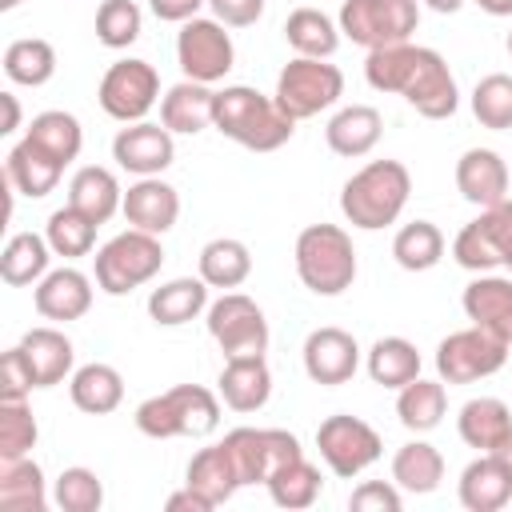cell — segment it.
I'll use <instances>...</instances> for the list:
<instances>
[{
	"label": "cell",
	"mask_w": 512,
	"mask_h": 512,
	"mask_svg": "<svg viewBox=\"0 0 512 512\" xmlns=\"http://www.w3.org/2000/svg\"><path fill=\"white\" fill-rule=\"evenodd\" d=\"M164 264V244L152 232L128 228L116 232L100 252H96V288L108 296H128L132 288L148 284Z\"/></svg>",
	"instance_id": "cell-5"
},
{
	"label": "cell",
	"mask_w": 512,
	"mask_h": 512,
	"mask_svg": "<svg viewBox=\"0 0 512 512\" xmlns=\"http://www.w3.org/2000/svg\"><path fill=\"white\" fill-rule=\"evenodd\" d=\"M96 228H100L96 220H88L84 212H76L72 204H64V208H56V212L48 216L44 236H48V244H52L56 256H64V260H80V256L92 252V244H96Z\"/></svg>",
	"instance_id": "cell-43"
},
{
	"label": "cell",
	"mask_w": 512,
	"mask_h": 512,
	"mask_svg": "<svg viewBox=\"0 0 512 512\" xmlns=\"http://www.w3.org/2000/svg\"><path fill=\"white\" fill-rule=\"evenodd\" d=\"M472 116L480 120V128H492V132L512 128V76L508 72H488L472 88Z\"/></svg>",
	"instance_id": "cell-44"
},
{
	"label": "cell",
	"mask_w": 512,
	"mask_h": 512,
	"mask_svg": "<svg viewBox=\"0 0 512 512\" xmlns=\"http://www.w3.org/2000/svg\"><path fill=\"white\" fill-rule=\"evenodd\" d=\"M164 508H168V512H212L216 504H212L208 496H200L196 488H188V484H184L180 492H172V496L164 500Z\"/></svg>",
	"instance_id": "cell-54"
},
{
	"label": "cell",
	"mask_w": 512,
	"mask_h": 512,
	"mask_svg": "<svg viewBox=\"0 0 512 512\" xmlns=\"http://www.w3.org/2000/svg\"><path fill=\"white\" fill-rule=\"evenodd\" d=\"M504 268H508V272H512V260H508V264H504Z\"/></svg>",
	"instance_id": "cell-61"
},
{
	"label": "cell",
	"mask_w": 512,
	"mask_h": 512,
	"mask_svg": "<svg viewBox=\"0 0 512 512\" xmlns=\"http://www.w3.org/2000/svg\"><path fill=\"white\" fill-rule=\"evenodd\" d=\"M456 188L476 208H492V204L508 200V164H504V156L492 152V148H468L456 160Z\"/></svg>",
	"instance_id": "cell-20"
},
{
	"label": "cell",
	"mask_w": 512,
	"mask_h": 512,
	"mask_svg": "<svg viewBox=\"0 0 512 512\" xmlns=\"http://www.w3.org/2000/svg\"><path fill=\"white\" fill-rule=\"evenodd\" d=\"M204 324H208V336L220 344L224 360L268 352V320L260 304L244 292H224L220 300H212L204 312Z\"/></svg>",
	"instance_id": "cell-10"
},
{
	"label": "cell",
	"mask_w": 512,
	"mask_h": 512,
	"mask_svg": "<svg viewBox=\"0 0 512 512\" xmlns=\"http://www.w3.org/2000/svg\"><path fill=\"white\" fill-rule=\"evenodd\" d=\"M412 196V176L400 160H368L360 172H352L340 188V212L352 228L376 232L400 220L404 204Z\"/></svg>",
	"instance_id": "cell-2"
},
{
	"label": "cell",
	"mask_w": 512,
	"mask_h": 512,
	"mask_svg": "<svg viewBox=\"0 0 512 512\" xmlns=\"http://www.w3.org/2000/svg\"><path fill=\"white\" fill-rule=\"evenodd\" d=\"M316 448H320V460L332 468V476L352 480V476H360L364 468H372L380 460L384 440H380V432L368 420L348 416V412H336V416L320 420Z\"/></svg>",
	"instance_id": "cell-9"
},
{
	"label": "cell",
	"mask_w": 512,
	"mask_h": 512,
	"mask_svg": "<svg viewBox=\"0 0 512 512\" xmlns=\"http://www.w3.org/2000/svg\"><path fill=\"white\" fill-rule=\"evenodd\" d=\"M300 356H304L308 380L312 384H324V388L348 384L356 376V368H360V344H356V336L344 332V328H332V324L312 328L308 340H304V348H300Z\"/></svg>",
	"instance_id": "cell-15"
},
{
	"label": "cell",
	"mask_w": 512,
	"mask_h": 512,
	"mask_svg": "<svg viewBox=\"0 0 512 512\" xmlns=\"http://www.w3.org/2000/svg\"><path fill=\"white\" fill-rule=\"evenodd\" d=\"M392 480L400 484V492H412V496H428L440 488L444 480V456L436 444L428 440H408L396 448L392 456Z\"/></svg>",
	"instance_id": "cell-33"
},
{
	"label": "cell",
	"mask_w": 512,
	"mask_h": 512,
	"mask_svg": "<svg viewBox=\"0 0 512 512\" xmlns=\"http://www.w3.org/2000/svg\"><path fill=\"white\" fill-rule=\"evenodd\" d=\"M36 388V372L24 356V348H8L0 356V400H28V392Z\"/></svg>",
	"instance_id": "cell-49"
},
{
	"label": "cell",
	"mask_w": 512,
	"mask_h": 512,
	"mask_svg": "<svg viewBox=\"0 0 512 512\" xmlns=\"http://www.w3.org/2000/svg\"><path fill=\"white\" fill-rule=\"evenodd\" d=\"M0 104H4V128L0 132H16L20 128V100L12 92H0Z\"/></svg>",
	"instance_id": "cell-55"
},
{
	"label": "cell",
	"mask_w": 512,
	"mask_h": 512,
	"mask_svg": "<svg viewBox=\"0 0 512 512\" xmlns=\"http://www.w3.org/2000/svg\"><path fill=\"white\" fill-rule=\"evenodd\" d=\"M184 484H188V488H196L200 496H208L216 508H220V504H228V500L236 496V488H244V484H240V476H236V464H232V456H228V448H224V440H220V444L200 448V452L188 460Z\"/></svg>",
	"instance_id": "cell-31"
},
{
	"label": "cell",
	"mask_w": 512,
	"mask_h": 512,
	"mask_svg": "<svg viewBox=\"0 0 512 512\" xmlns=\"http://www.w3.org/2000/svg\"><path fill=\"white\" fill-rule=\"evenodd\" d=\"M132 420L152 440H172V436L200 440L220 428V392H208L204 384H176L168 392L140 400Z\"/></svg>",
	"instance_id": "cell-3"
},
{
	"label": "cell",
	"mask_w": 512,
	"mask_h": 512,
	"mask_svg": "<svg viewBox=\"0 0 512 512\" xmlns=\"http://www.w3.org/2000/svg\"><path fill=\"white\" fill-rule=\"evenodd\" d=\"M52 504L60 512H100L104 504V484L92 468L76 464V468H64L56 476V488H52Z\"/></svg>",
	"instance_id": "cell-46"
},
{
	"label": "cell",
	"mask_w": 512,
	"mask_h": 512,
	"mask_svg": "<svg viewBox=\"0 0 512 512\" xmlns=\"http://www.w3.org/2000/svg\"><path fill=\"white\" fill-rule=\"evenodd\" d=\"M380 132H384V116L372 104H348L328 120L324 140L336 156L356 160V156H368L380 144Z\"/></svg>",
	"instance_id": "cell-26"
},
{
	"label": "cell",
	"mask_w": 512,
	"mask_h": 512,
	"mask_svg": "<svg viewBox=\"0 0 512 512\" xmlns=\"http://www.w3.org/2000/svg\"><path fill=\"white\" fill-rule=\"evenodd\" d=\"M212 128L248 152H276L292 140L296 120L276 104V96H264L248 84H228L216 92Z\"/></svg>",
	"instance_id": "cell-1"
},
{
	"label": "cell",
	"mask_w": 512,
	"mask_h": 512,
	"mask_svg": "<svg viewBox=\"0 0 512 512\" xmlns=\"http://www.w3.org/2000/svg\"><path fill=\"white\" fill-rule=\"evenodd\" d=\"M272 96L292 120H308L344 96V72L328 60H316V56H292L280 68Z\"/></svg>",
	"instance_id": "cell-7"
},
{
	"label": "cell",
	"mask_w": 512,
	"mask_h": 512,
	"mask_svg": "<svg viewBox=\"0 0 512 512\" xmlns=\"http://www.w3.org/2000/svg\"><path fill=\"white\" fill-rule=\"evenodd\" d=\"M212 108H216V92L208 84L180 80L160 96V124L172 136H196L212 128Z\"/></svg>",
	"instance_id": "cell-22"
},
{
	"label": "cell",
	"mask_w": 512,
	"mask_h": 512,
	"mask_svg": "<svg viewBox=\"0 0 512 512\" xmlns=\"http://www.w3.org/2000/svg\"><path fill=\"white\" fill-rule=\"evenodd\" d=\"M120 212H124V220L132 228L152 232V236H164L180 220V192L168 180H160V176H140L136 184H128Z\"/></svg>",
	"instance_id": "cell-17"
},
{
	"label": "cell",
	"mask_w": 512,
	"mask_h": 512,
	"mask_svg": "<svg viewBox=\"0 0 512 512\" xmlns=\"http://www.w3.org/2000/svg\"><path fill=\"white\" fill-rule=\"evenodd\" d=\"M364 368H368L372 384L400 392L404 384H412V380L420 376V352H416V344L404 340V336H380V340L368 348Z\"/></svg>",
	"instance_id": "cell-35"
},
{
	"label": "cell",
	"mask_w": 512,
	"mask_h": 512,
	"mask_svg": "<svg viewBox=\"0 0 512 512\" xmlns=\"http://www.w3.org/2000/svg\"><path fill=\"white\" fill-rule=\"evenodd\" d=\"M52 244L48 236H36V232H16L8 236L4 252H0V276L8 288H24V284H40L48 276V260H52Z\"/></svg>",
	"instance_id": "cell-32"
},
{
	"label": "cell",
	"mask_w": 512,
	"mask_h": 512,
	"mask_svg": "<svg viewBox=\"0 0 512 512\" xmlns=\"http://www.w3.org/2000/svg\"><path fill=\"white\" fill-rule=\"evenodd\" d=\"M508 348L500 336L484 332V328H460V332H448L436 348V372L444 384H476V380H488L504 368L508 360Z\"/></svg>",
	"instance_id": "cell-11"
},
{
	"label": "cell",
	"mask_w": 512,
	"mask_h": 512,
	"mask_svg": "<svg viewBox=\"0 0 512 512\" xmlns=\"http://www.w3.org/2000/svg\"><path fill=\"white\" fill-rule=\"evenodd\" d=\"M36 416L24 400H0V460H20L36 448Z\"/></svg>",
	"instance_id": "cell-47"
},
{
	"label": "cell",
	"mask_w": 512,
	"mask_h": 512,
	"mask_svg": "<svg viewBox=\"0 0 512 512\" xmlns=\"http://www.w3.org/2000/svg\"><path fill=\"white\" fill-rule=\"evenodd\" d=\"M20 4H24V0H0V8H4V12H12V8H20Z\"/></svg>",
	"instance_id": "cell-59"
},
{
	"label": "cell",
	"mask_w": 512,
	"mask_h": 512,
	"mask_svg": "<svg viewBox=\"0 0 512 512\" xmlns=\"http://www.w3.org/2000/svg\"><path fill=\"white\" fill-rule=\"evenodd\" d=\"M112 160L132 176H160L176 160V140L164 124L136 120L112 136Z\"/></svg>",
	"instance_id": "cell-16"
},
{
	"label": "cell",
	"mask_w": 512,
	"mask_h": 512,
	"mask_svg": "<svg viewBox=\"0 0 512 512\" xmlns=\"http://www.w3.org/2000/svg\"><path fill=\"white\" fill-rule=\"evenodd\" d=\"M4 76L24 88H40L56 76V48L40 36H20L4 48Z\"/></svg>",
	"instance_id": "cell-39"
},
{
	"label": "cell",
	"mask_w": 512,
	"mask_h": 512,
	"mask_svg": "<svg viewBox=\"0 0 512 512\" xmlns=\"http://www.w3.org/2000/svg\"><path fill=\"white\" fill-rule=\"evenodd\" d=\"M400 504H404V496H400L396 480H364L348 496L352 512H400Z\"/></svg>",
	"instance_id": "cell-50"
},
{
	"label": "cell",
	"mask_w": 512,
	"mask_h": 512,
	"mask_svg": "<svg viewBox=\"0 0 512 512\" xmlns=\"http://www.w3.org/2000/svg\"><path fill=\"white\" fill-rule=\"evenodd\" d=\"M208 8L228 28H248L264 16V0H208Z\"/></svg>",
	"instance_id": "cell-52"
},
{
	"label": "cell",
	"mask_w": 512,
	"mask_h": 512,
	"mask_svg": "<svg viewBox=\"0 0 512 512\" xmlns=\"http://www.w3.org/2000/svg\"><path fill=\"white\" fill-rule=\"evenodd\" d=\"M296 276L316 296H340L356 280V248L340 224H308L296 236Z\"/></svg>",
	"instance_id": "cell-4"
},
{
	"label": "cell",
	"mask_w": 512,
	"mask_h": 512,
	"mask_svg": "<svg viewBox=\"0 0 512 512\" xmlns=\"http://www.w3.org/2000/svg\"><path fill=\"white\" fill-rule=\"evenodd\" d=\"M20 348L32 364V372H36V388H52V384H60L64 376L76 372V348L60 328H48V324L28 328L20 336Z\"/></svg>",
	"instance_id": "cell-27"
},
{
	"label": "cell",
	"mask_w": 512,
	"mask_h": 512,
	"mask_svg": "<svg viewBox=\"0 0 512 512\" xmlns=\"http://www.w3.org/2000/svg\"><path fill=\"white\" fill-rule=\"evenodd\" d=\"M68 396L80 412L88 416H108L120 408L124 400V376L104 364V360H92V364H80L72 376H68Z\"/></svg>",
	"instance_id": "cell-28"
},
{
	"label": "cell",
	"mask_w": 512,
	"mask_h": 512,
	"mask_svg": "<svg viewBox=\"0 0 512 512\" xmlns=\"http://www.w3.org/2000/svg\"><path fill=\"white\" fill-rule=\"evenodd\" d=\"M460 308H464V316H468L476 328H484V332L500 336L504 344H512V276L480 272V276L464 288Z\"/></svg>",
	"instance_id": "cell-18"
},
{
	"label": "cell",
	"mask_w": 512,
	"mask_h": 512,
	"mask_svg": "<svg viewBox=\"0 0 512 512\" xmlns=\"http://www.w3.org/2000/svg\"><path fill=\"white\" fill-rule=\"evenodd\" d=\"M400 96L424 120H448L460 108V88H456V76H452L448 60L436 48H424V44H416V56H412V68H408V80H404Z\"/></svg>",
	"instance_id": "cell-14"
},
{
	"label": "cell",
	"mask_w": 512,
	"mask_h": 512,
	"mask_svg": "<svg viewBox=\"0 0 512 512\" xmlns=\"http://www.w3.org/2000/svg\"><path fill=\"white\" fill-rule=\"evenodd\" d=\"M200 312H208V284L200 276H176V280L152 288V296H148V316L160 328H180V324L196 320Z\"/></svg>",
	"instance_id": "cell-29"
},
{
	"label": "cell",
	"mask_w": 512,
	"mask_h": 512,
	"mask_svg": "<svg viewBox=\"0 0 512 512\" xmlns=\"http://www.w3.org/2000/svg\"><path fill=\"white\" fill-rule=\"evenodd\" d=\"M228 24H220L216 16H192L180 24L176 32V64L184 72V80H200V84H216L232 72L236 64V44L224 32Z\"/></svg>",
	"instance_id": "cell-8"
},
{
	"label": "cell",
	"mask_w": 512,
	"mask_h": 512,
	"mask_svg": "<svg viewBox=\"0 0 512 512\" xmlns=\"http://www.w3.org/2000/svg\"><path fill=\"white\" fill-rule=\"evenodd\" d=\"M284 40L296 56L328 60L340 48V24L332 16H324L320 8H296L284 20Z\"/></svg>",
	"instance_id": "cell-37"
},
{
	"label": "cell",
	"mask_w": 512,
	"mask_h": 512,
	"mask_svg": "<svg viewBox=\"0 0 512 512\" xmlns=\"http://www.w3.org/2000/svg\"><path fill=\"white\" fill-rule=\"evenodd\" d=\"M140 28H144V12L136 0H104L96 8V40L104 48H128L140 40Z\"/></svg>",
	"instance_id": "cell-45"
},
{
	"label": "cell",
	"mask_w": 512,
	"mask_h": 512,
	"mask_svg": "<svg viewBox=\"0 0 512 512\" xmlns=\"http://www.w3.org/2000/svg\"><path fill=\"white\" fill-rule=\"evenodd\" d=\"M268 496H272V504L276 508H288V512H300V508H312L316 500H320V488H324V480H320V468L312 464V460H292V464H284V468H276L272 476H268Z\"/></svg>",
	"instance_id": "cell-40"
},
{
	"label": "cell",
	"mask_w": 512,
	"mask_h": 512,
	"mask_svg": "<svg viewBox=\"0 0 512 512\" xmlns=\"http://www.w3.org/2000/svg\"><path fill=\"white\" fill-rule=\"evenodd\" d=\"M336 24L340 36H348L368 52L404 44L420 24V0H344Z\"/></svg>",
	"instance_id": "cell-6"
},
{
	"label": "cell",
	"mask_w": 512,
	"mask_h": 512,
	"mask_svg": "<svg viewBox=\"0 0 512 512\" xmlns=\"http://www.w3.org/2000/svg\"><path fill=\"white\" fill-rule=\"evenodd\" d=\"M392 256L404 272H428L444 260V232L432 220H412L396 232L392 240Z\"/></svg>",
	"instance_id": "cell-42"
},
{
	"label": "cell",
	"mask_w": 512,
	"mask_h": 512,
	"mask_svg": "<svg viewBox=\"0 0 512 512\" xmlns=\"http://www.w3.org/2000/svg\"><path fill=\"white\" fill-rule=\"evenodd\" d=\"M204 4H208V0H148L152 16L164 20V24H184V20H192Z\"/></svg>",
	"instance_id": "cell-53"
},
{
	"label": "cell",
	"mask_w": 512,
	"mask_h": 512,
	"mask_svg": "<svg viewBox=\"0 0 512 512\" xmlns=\"http://www.w3.org/2000/svg\"><path fill=\"white\" fill-rule=\"evenodd\" d=\"M96 100H100V108H104L112 120L136 124V120H144V116L156 108V100H160V72H156L148 60H136V56L116 60V64H108V72L100 76Z\"/></svg>",
	"instance_id": "cell-12"
},
{
	"label": "cell",
	"mask_w": 512,
	"mask_h": 512,
	"mask_svg": "<svg viewBox=\"0 0 512 512\" xmlns=\"http://www.w3.org/2000/svg\"><path fill=\"white\" fill-rule=\"evenodd\" d=\"M68 204H72L76 212H84L88 220L108 224V220L124 208V188H120V180H116L112 168L84 164V168H76V176L68 180Z\"/></svg>",
	"instance_id": "cell-24"
},
{
	"label": "cell",
	"mask_w": 512,
	"mask_h": 512,
	"mask_svg": "<svg viewBox=\"0 0 512 512\" xmlns=\"http://www.w3.org/2000/svg\"><path fill=\"white\" fill-rule=\"evenodd\" d=\"M508 56H512V32H508Z\"/></svg>",
	"instance_id": "cell-60"
},
{
	"label": "cell",
	"mask_w": 512,
	"mask_h": 512,
	"mask_svg": "<svg viewBox=\"0 0 512 512\" xmlns=\"http://www.w3.org/2000/svg\"><path fill=\"white\" fill-rule=\"evenodd\" d=\"M0 508L4 512H44L48 508L44 472L32 456L0 460Z\"/></svg>",
	"instance_id": "cell-36"
},
{
	"label": "cell",
	"mask_w": 512,
	"mask_h": 512,
	"mask_svg": "<svg viewBox=\"0 0 512 512\" xmlns=\"http://www.w3.org/2000/svg\"><path fill=\"white\" fill-rule=\"evenodd\" d=\"M456 432L468 448L476 452H492L508 432H512V412L500 396H472L460 416H456Z\"/></svg>",
	"instance_id": "cell-30"
},
{
	"label": "cell",
	"mask_w": 512,
	"mask_h": 512,
	"mask_svg": "<svg viewBox=\"0 0 512 512\" xmlns=\"http://www.w3.org/2000/svg\"><path fill=\"white\" fill-rule=\"evenodd\" d=\"M24 136H32V140H36L44 152H52L60 164H72V160L80 156V148H84V128H80V120H76L72 112H64V108H48V112L32 116V124H28Z\"/></svg>",
	"instance_id": "cell-41"
},
{
	"label": "cell",
	"mask_w": 512,
	"mask_h": 512,
	"mask_svg": "<svg viewBox=\"0 0 512 512\" xmlns=\"http://www.w3.org/2000/svg\"><path fill=\"white\" fill-rule=\"evenodd\" d=\"M32 300H36V312L44 320L68 324V320H80L92 308V280L80 268H72V264L48 268V276L36 284Z\"/></svg>",
	"instance_id": "cell-19"
},
{
	"label": "cell",
	"mask_w": 512,
	"mask_h": 512,
	"mask_svg": "<svg viewBox=\"0 0 512 512\" xmlns=\"http://www.w3.org/2000/svg\"><path fill=\"white\" fill-rule=\"evenodd\" d=\"M476 224L488 236V244L500 252V268H504L512 260V200H500L492 208H480Z\"/></svg>",
	"instance_id": "cell-51"
},
{
	"label": "cell",
	"mask_w": 512,
	"mask_h": 512,
	"mask_svg": "<svg viewBox=\"0 0 512 512\" xmlns=\"http://www.w3.org/2000/svg\"><path fill=\"white\" fill-rule=\"evenodd\" d=\"M216 392L232 412H260L268 404V396H272L268 360L264 356H232V360H224Z\"/></svg>",
	"instance_id": "cell-21"
},
{
	"label": "cell",
	"mask_w": 512,
	"mask_h": 512,
	"mask_svg": "<svg viewBox=\"0 0 512 512\" xmlns=\"http://www.w3.org/2000/svg\"><path fill=\"white\" fill-rule=\"evenodd\" d=\"M432 12H440V16H448V12H460L464 8V0H424Z\"/></svg>",
	"instance_id": "cell-58"
},
{
	"label": "cell",
	"mask_w": 512,
	"mask_h": 512,
	"mask_svg": "<svg viewBox=\"0 0 512 512\" xmlns=\"http://www.w3.org/2000/svg\"><path fill=\"white\" fill-rule=\"evenodd\" d=\"M448 412V392H444V380H424L416 376L412 384L400 388L396 396V416L408 432H432Z\"/></svg>",
	"instance_id": "cell-38"
},
{
	"label": "cell",
	"mask_w": 512,
	"mask_h": 512,
	"mask_svg": "<svg viewBox=\"0 0 512 512\" xmlns=\"http://www.w3.org/2000/svg\"><path fill=\"white\" fill-rule=\"evenodd\" d=\"M488 16H512V0H476Z\"/></svg>",
	"instance_id": "cell-57"
},
{
	"label": "cell",
	"mask_w": 512,
	"mask_h": 512,
	"mask_svg": "<svg viewBox=\"0 0 512 512\" xmlns=\"http://www.w3.org/2000/svg\"><path fill=\"white\" fill-rule=\"evenodd\" d=\"M452 260L460 264V268H468V272H492V268H500V252L488 244V236L480 232V224L476 220H468L460 232H456V240H452Z\"/></svg>",
	"instance_id": "cell-48"
},
{
	"label": "cell",
	"mask_w": 512,
	"mask_h": 512,
	"mask_svg": "<svg viewBox=\"0 0 512 512\" xmlns=\"http://www.w3.org/2000/svg\"><path fill=\"white\" fill-rule=\"evenodd\" d=\"M4 176L12 180V188H16L20 196L40 200V196H48V192L60 184L64 164H60L52 152H44L32 136H24V140L8 152V160H4Z\"/></svg>",
	"instance_id": "cell-25"
},
{
	"label": "cell",
	"mask_w": 512,
	"mask_h": 512,
	"mask_svg": "<svg viewBox=\"0 0 512 512\" xmlns=\"http://www.w3.org/2000/svg\"><path fill=\"white\" fill-rule=\"evenodd\" d=\"M224 448L236 464L240 484H268V476L276 468L304 456L300 440L284 428H232L224 436Z\"/></svg>",
	"instance_id": "cell-13"
},
{
	"label": "cell",
	"mask_w": 512,
	"mask_h": 512,
	"mask_svg": "<svg viewBox=\"0 0 512 512\" xmlns=\"http://www.w3.org/2000/svg\"><path fill=\"white\" fill-rule=\"evenodd\" d=\"M492 456H496V460L504 464V472L512 476V432H508V436H504V440H500V444L492 448Z\"/></svg>",
	"instance_id": "cell-56"
},
{
	"label": "cell",
	"mask_w": 512,
	"mask_h": 512,
	"mask_svg": "<svg viewBox=\"0 0 512 512\" xmlns=\"http://www.w3.org/2000/svg\"><path fill=\"white\" fill-rule=\"evenodd\" d=\"M248 276H252V252H248L244 240H236V236H216V240H208V244L200 248V280H204L208 288L232 292V288H240Z\"/></svg>",
	"instance_id": "cell-34"
},
{
	"label": "cell",
	"mask_w": 512,
	"mask_h": 512,
	"mask_svg": "<svg viewBox=\"0 0 512 512\" xmlns=\"http://www.w3.org/2000/svg\"><path fill=\"white\" fill-rule=\"evenodd\" d=\"M456 492L468 512H500L512 504V476L504 472V464L492 452H484L472 464H464Z\"/></svg>",
	"instance_id": "cell-23"
}]
</instances>
